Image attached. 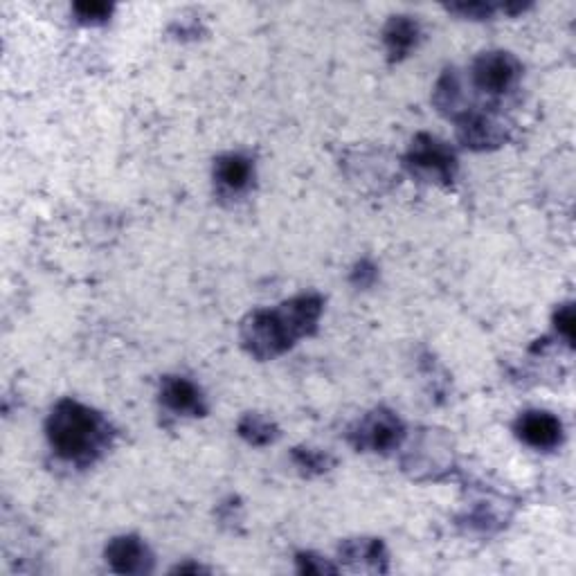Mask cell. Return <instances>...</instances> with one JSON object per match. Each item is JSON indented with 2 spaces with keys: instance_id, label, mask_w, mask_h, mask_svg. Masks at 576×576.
Listing matches in <instances>:
<instances>
[{
  "instance_id": "cell-1",
  "label": "cell",
  "mask_w": 576,
  "mask_h": 576,
  "mask_svg": "<svg viewBox=\"0 0 576 576\" xmlns=\"http://www.w3.org/2000/svg\"><path fill=\"white\" fill-rule=\"evenodd\" d=\"M322 300L318 295H300L275 311H255L241 327V340L252 356L275 358L297 338L309 336L318 327Z\"/></svg>"
},
{
  "instance_id": "cell-2",
  "label": "cell",
  "mask_w": 576,
  "mask_h": 576,
  "mask_svg": "<svg viewBox=\"0 0 576 576\" xmlns=\"http://www.w3.org/2000/svg\"><path fill=\"white\" fill-rule=\"evenodd\" d=\"M48 439L54 453L68 462H90L108 444V426L86 405L61 401L48 419Z\"/></svg>"
},
{
  "instance_id": "cell-3",
  "label": "cell",
  "mask_w": 576,
  "mask_h": 576,
  "mask_svg": "<svg viewBox=\"0 0 576 576\" xmlns=\"http://www.w3.org/2000/svg\"><path fill=\"white\" fill-rule=\"evenodd\" d=\"M408 162L419 171V174L428 176L439 183H450L457 171V158L444 142H439L432 135L421 133L412 140V147L408 151Z\"/></svg>"
},
{
  "instance_id": "cell-4",
  "label": "cell",
  "mask_w": 576,
  "mask_h": 576,
  "mask_svg": "<svg viewBox=\"0 0 576 576\" xmlns=\"http://www.w3.org/2000/svg\"><path fill=\"white\" fill-rule=\"evenodd\" d=\"M403 423L399 417L387 410H376L358 423L351 432V441L356 448L374 450V453H387L401 444Z\"/></svg>"
},
{
  "instance_id": "cell-5",
  "label": "cell",
  "mask_w": 576,
  "mask_h": 576,
  "mask_svg": "<svg viewBox=\"0 0 576 576\" xmlns=\"http://www.w3.org/2000/svg\"><path fill=\"white\" fill-rule=\"evenodd\" d=\"M520 77V63L509 52H484L473 63L475 86L489 95H502Z\"/></svg>"
},
{
  "instance_id": "cell-6",
  "label": "cell",
  "mask_w": 576,
  "mask_h": 576,
  "mask_svg": "<svg viewBox=\"0 0 576 576\" xmlns=\"http://www.w3.org/2000/svg\"><path fill=\"white\" fill-rule=\"evenodd\" d=\"M516 432L527 446L538 448V450H549L561 444L563 423L558 421L554 414L531 410L522 414V417L518 419Z\"/></svg>"
},
{
  "instance_id": "cell-7",
  "label": "cell",
  "mask_w": 576,
  "mask_h": 576,
  "mask_svg": "<svg viewBox=\"0 0 576 576\" xmlns=\"http://www.w3.org/2000/svg\"><path fill=\"white\" fill-rule=\"evenodd\" d=\"M106 561L115 572L140 574L151 570V554L147 545L135 536H120L106 547Z\"/></svg>"
},
{
  "instance_id": "cell-8",
  "label": "cell",
  "mask_w": 576,
  "mask_h": 576,
  "mask_svg": "<svg viewBox=\"0 0 576 576\" xmlns=\"http://www.w3.org/2000/svg\"><path fill=\"white\" fill-rule=\"evenodd\" d=\"M160 399L169 410L178 414H192V417H203L205 414V401L198 387L180 376H167L162 381Z\"/></svg>"
},
{
  "instance_id": "cell-9",
  "label": "cell",
  "mask_w": 576,
  "mask_h": 576,
  "mask_svg": "<svg viewBox=\"0 0 576 576\" xmlns=\"http://www.w3.org/2000/svg\"><path fill=\"white\" fill-rule=\"evenodd\" d=\"M419 34H421L419 23L414 21V18L392 16L383 30L385 48H387V54H390V59L401 61L403 57H408L412 48H417Z\"/></svg>"
},
{
  "instance_id": "cell-10",
  "label": "cell",
  "mask_w": 576,
  "mask_h": 576,
  "mask_svg": "<svg viewBox=\"0 0 576 576\" xmlns=\"http://www.w3.org/2000/svg\"><path fill=\"white\" fill-rule=\"evenodd\" d=\"M459 138L471 149H486V147H498L504 142V129L491 117L486 115H464L462 124H459Z\"/></svg>"
},
{
  "instance_id": "cell-11",
  "label": "cell",
  "mask_w": 576,
  "mask_h": 576,
  "mask_svg": "<svg viewBox=\"0 0 576 576\" xmlns=\"http://www.w3.org/2000/svg\"><path fill=\"white\" fill-rule=\"evenodd\" d=\"M214 178L228 192H243L252 180L250 160L239 156V153H228V156L216 160Z\"/></svg>"
},
{
  "instance_id": "cell-12",
  "label": "cell",
  "mask_w": 576,
  "mask_h": 576,
  "mask_svg": "<svg viewBox=\"0 0 576 576\" xmlns=\"http://www.w3.org/2000/svg\"><path fill=\"white\" fill-rule=\"evenodd\" d=\"M239 435L255 446L270 444L277 437V428L273 421H268L261 414H248L239 423Z\"/></svg>"
},
{
  "instance_id": "cell-13",
  "label": "cell",
  "mask_w": 576,
  "mask_h": 576,
  "mask_svg": "<svg viewBox=\"0 0 576 576\" xmlns=\"http://www.w3.org/2000/svg\"><path fill=\"white\" fill-rule=\"evenodd\" d=\"M72 12H75V16L79 18L81 23L97 25V23H104V21H108V18H111L113 5L97 3V0H93V3H77L75 7H72Z\"/></svg>"
},
{
  "instance_id": "cell-14",
  "label": "cell",
  "mask_w": 576,
  "mask_h": 576,
  "mask_svg": "<svg viewBox=\"0 0 576 576\" xmlns=\"http://www.w3.org/2000/svg\"><path fill=\"white\" fill-rule=\"evenodd\" d=\"M293 459L302 468H306V471H313V473L327 471L331 464V459L327 455H322L318 453V450H311V448H297L293 453Z\"/></svg>"
},
{
  "instance_id": "cell-15",
  "label": "cell",
  "mask_w": 576,
  "mask_h": 576,
  "mask_svg": "<svg viewBox=\"0 0 576 576\" xmlns=\"http://www.w3.org/2000/svg\"><path fill=\"white\" fill-rule=\"evenodd\" d=\"M448 12L459 14L462 18H475V21H480V18H489L495 12V7L486 3H457L448 5Z\"/></svg>"
},
{
  "instance_id": "cell-16",
  "label": "cell",
  "mask_w": 576,
  "mask_h": 576,
  "mask_svg": "<svg viewBox=\"0 0 576 576\" xmlns=\"http://www.w3.org/2000/svg\"><path fill=\"white\" fill-rule=\"evenodd\" d=\"M554 322H556L558 333H561V336L572 345V342H574V306L572 304H563L561 309L556 311Z\"/></svg>"
},
{
  "instance_id": "cell-17",
  "label": "cell",
  "mask_w": 576,
  "mask_h": 576,
  "mask_svg": "<svg viewBox=\"0 0 576 576\" xmlns=\"http://www.w3.org/2000/svg\"><path fill=\"white\" fill-rule=\"evenodd\" d=\"M318 561V556H311V554H302L300 556V570L306 574H324V572H336L331 565L327 563H315Z\"/></svg>"
},
{
  "instance_id": "cell-18",
  "label": "cell",
  "mask_w": 576,
  "mask_h": 576,
  "mask_svg": "<svg viewBox=\"0 0 576 576\" xmlns=\"http://www.w3.org/2000/svg\"><path fill=\"white\" fill-rule=\"evenodd\" d=\"M374 277H376V268L372 264H367V261H363V264H358L356 270H354V275H351V279H354V284L358 286H369L374 282Z\"/></svg>"
}]
</instances>
